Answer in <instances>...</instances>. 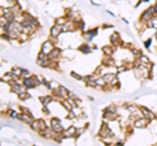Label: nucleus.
Instances as JSON below:
<instances>
[{"label":"nucleus","mask_w":157,"mask_h":146,"mask_svg":"<svg viewBox=\"0 0 157 146\" xmlns=\"http://www.w3.org/2000/svg\"><path fill=\"white\" fill-rule=\"evenodd\" d=\"M24 84H25L26 87H33V86L38 85V81H37V78H26L24 81Z\"/></svg>","instance_id":"f257e3e1"},{"label":"nucleus","mask_w":157,"mask_h":146,"mask_svg":"<svg viewBox=\"0 0 157 146\" xmlns=\"http://www.w3.org/2000/svg\"><path fill=\"white\" fill-rule=\"evenodd\" d=\"M42 50H43V53H50L54 50V48H52V45H51L50 42H46V43H43Z\"/></svg>","instance_id":"f03ea898"},{"label":"nucleus","mask_w":157,"mask_h":146,"mask_svg":"<svg viewBox=\"0 0 157 146\" xmlns=\"http://www.w3.org/2000/svg\"><path fill=\"white\" fill-rule=\"evenodd\" d=\"M51 124H52L54 132H60V130H62V125H60V123H59V120L54 119V120L51 121Z\"/></svg>","instance_id":"7ed1b4c3"},{"label":"nucleus","mask_w":157,"mask_h":146,"mask_svg":"<svg viewBox=\"0 0 157 146\" xmlns=\"http://www.w3.org/2000/svg\"><path fill=\"white\" fill-rule=\"evenodd\" d=\"M147 123H148V120H145V119L136 120L135 121V126H136V128H144V126L147 125Z\"/></svg>","instance_id":"20e7f679"},{"label":"nucleus","mask_w":157,"mask_h":146,"mask_svg":"<svg viewBox=\"0 0 157 146\" xmlns=\"http://www.w3.org/2000/svg\"><path fill=\"white\" fill-rule=\"evenodd\" d=\"M100 134L102 136V137H105V136H111L113 133L110 132L109 129H107V126H106V125H104V126H102V129H101V132H100Z\"/></svg>","instance_id":"39448f33"},{"label":"nucleus","mask_w":157,"mask_h":146,"mask_svg":"<svg viewBox=\"0 0 157 146\" xmlns=\"http://www.w3.org/2000/svg\"><path fill=\"white\" fill-rule=\"evenodd\" d=\"M60 29H62L60 25H59V26H58V25H56V26H54V27H52V30H51V35H52V37H58V35H59V33L62 31Z\"/></svg>","instance_id":"423d86ee"},{"label":"nucleus","mask_w":157,"mask_h":146,"mask_svg":"<svg viewBox=\"0 0 157 146\" xmlns=\"http://www.w3.org/2000/svg\"><path fill=\"white\" fill-rule=\"evenodd\" d=\"M149 26H153V27H157V17H155V18H151Z\"/></svg>","instance_id":"0eeeda50"},{"label":"nucleus","mask_w":157,"mask_h":146,"mask_svg":"<svg viewBox=\"0 0 157 146\" xmlns=\"http://www.w3.org/2000/svg\"><path fill=\"white\" fill-rule=\"evenodd\" d=\"M58 55H59V50H55V48L50 52V57H56Z\"/></svg>","instance_id":"6e6552de"},{"label":"nucleus","mask_w":157,"mask_h":146,"mask_svg":"<svg viewBox=\"0 0 157 146\" xmlns=\"http://www.w3.org/2000/svg\"><path fill=\"white\" fill-rule=\"evenodd\" d=\"M151 13H152V8H151V9H148V11H147V12L143 14V20H147V18H148V17L151 16Z\"/></svg>","instance_id":"1a4fd4ad"},{"label":"nucleus","mask_w":157,"mask_h":146,"mask_svg":"<svg viewBox=\"0 0 157 146\" xmlns=\"http://www.w3.org/2000/svg\"><path fill=\"white\" fill-rule=\"evenodd\" d=\"M104 78H105V81H106V82H109L110 80L114 78V75H106V76L104 77Z\"/></svg>","instance_id":"9d476101"},{"label":"nucleus","mask_w":157,"mask_h":146,"mask_svg":"<svg viewBox=\"0 0 157 146\" xmlns=\"http://www.w3.org/2000/svg\"><path fill=\"white\" fill-rule=\"evenodd\" d=\"M12 75H13V76H20L21 73H20V69H18V68H14L13 72H12Z\"/></svg>","instance_id":"9b49d317"},{"label":"nucleus","mask_w":157,"mask_h":146,"mask_svg":"<svg viewBox=\"0 0 157 146\" xmlns=\"http://www.w3.org/2000/svg\"><path fill=\"white\" fill-rule=\"evenodd\" d=\"M140 60H141L143 64H148V59H147L145 56H140Z\"/></svg>","instance_id":"f8f14e48"},{"label":"nucleus","mask_w":157,"mask_h":146,"mask_svg":"<svg viewBox=\"0 0 157 146\" xmlns=\"http://www.w3.org/2000/svg\"><path fill=\"white\" fill-rule=\"evenodd\" d=\"M60 94H62V95H66V94H67V90L64 89V87H60Z\"/></svg>","instance_id":"ddd939ff"},{"label":"nucleus","mask_w":157,"mask_h":146,"mask_svg":"<svg viewBox=\"0 0 157 146\" xmlns=\"http://www.w3.org/2000/svg\"><path fill=\"white\" fill-rule=\"evenodd\" d=\"M68 103H70V102H64V107L68 110H71V104H68Z\"/></svg>","instance_id":"4468645a"},{"label":"nucleus","mask_w":157,"mask_h":146,"mask_svg":"<svg viewBox=\"0 0 157 146\" xmlns=\"http://www.w3.org/2000/svg\"><path fill=\"white\" fill-rule=\"evenodd\" d=\"M28 94H20V98H21V99H25V98H28Z\"/></svg>","instance_id":"2eb2a0df"},{"label":"nucleus","mask_w":157,"mask_h":146,"mask_svg":"<svg viewBox=\"0 0 157 146\" xmlns=\"http://www.w3.org/2000/svg\"><path fill=\"white\" fill-rule=\"evenodd\" d=\"M59 25H62V24H64V18H59V21H56Z\"/></svg>","instance_id":"dca6fc26"},{"label":"nucleus","mask_w":157,"mask_h":146,"mask_svg":"<svg viewBox=\"0 0 157 146\" xmlns=\"http://www.w3.org/2000/svg\"><path fill=\"white\" fill-rule=\"evenodd\" d=\"M149 45H151V41H147V42H145V46L149 47Z\"/></svg>","instance_id":"f3484780"},{"label":"nucleus","mask_w":157,"mask_h":146,"mask_svg":"<svg viewBox=\"0 0 157 146\" xmlns=\"http://www.w3.org/2000/svg\"><path fill=\"white\" fill-rule=\"evenodd\" d=\"M153 11H155V12L157 13V4H156V5H155V7H153Z\"/></svg>","instance_id":"a211bd4d"},{"label":"nucleus","mask_w":157,"mask_h":146,"mask_svg":"<svg viewBox=\"0 0 157 146\" xmlns=\"http://www.w3.org/2000/svg\"><path fill=\"white\" fill-rule=\"evenodd\" d=\"M156 37H157V34H156Z\"/></svg>","instance_id":"6ab92c4d"}]
</instances>
